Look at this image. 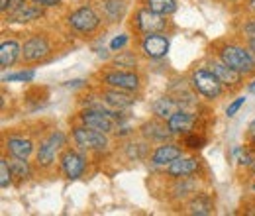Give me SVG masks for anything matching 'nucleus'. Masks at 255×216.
Listing matches in <instances>:
<instances>
[{
  "mask_svg": "<svg viewBox=\"0 0 255 216\" xmlns=\"http://www.w3.org/2000/svg\"><path fill=\"white\" fill-rule=\"evenodd\" d=\"M252 191H254V193H255V183H254V185H252Z\"/></svg>",
  "mask_w": 255,
  "mask_h": 216,
  "instance_id": "obj_40",
  "label": "nucleus"
},
{
  "mask_svg": "<svg viewBox=\"0 0 255 216\" xmlns=\"http://www.w3.org/2000/svg\"><path fill=\"white\" fill-rule=\"evenodd\" d=\"M32 2H37V4H41V6H45V8H49V6L59 4L61 0H32Z\"/></svg>",
  "mask_w": 255,
  "mask_h": 216,
  "instance_id": "obj_34",
  "label": "nucleus"
},
{
  "mask_svg": "<svg viewBox=\"0 0 255 216\" xmlns=\"http://www.w3.org/2000/svg\"><path fill=\"white\" fill-rule=\"evenodd\" d=\"M65 142H67V136L63 132L55 130L51 132L41 144H39V150H37V165L39 167H49L53 161H55V155L59 154V150H63Z\"/></svg>",
  "mask_w": 255,
  "mask_h": 216,
  "instance_id": "obj_7",
  "label": "nucleus"
},
{
  "mask_svg": "<svg viewBox=\"0 0 255 216\" xmlns=\"http://www.w3.org/2000/svg\"><path fill=\"white\" fill-rule=\"evenodd\" d=\"M248 10L255 14V0H248Z\"/></svg>",
  "mask_w": 255,
  "mask_h": 216,
  "instance_id": "obj_38",
  "label": "nucleus"
},
{
  "mask_svg": "<svg viewBox=\"0 0 255 216\" xmlns=\"http://www.w3.org/2000/svg\"><path fill=\"white\" fill-rule=\"evenodd\" d=\"M35 77V71H18V73H12V75H4V83H30Z\"/></svg>",
  "mask_w": 255,
  "mask_h": 216,
  "instance_id": "obj_27",
  "label": "nucleus"
},
{
  "mask_svg": "<svg viewBox=\"0 0 255 216\" xmlns=\"http://www.w3.org/2000/svg\"><path fill=\"white\" fill-rule=\"evenodd\" d=\"M135 63H137V57L133 55V51H122L120 49V53L114 57V65H118V67H135Z\"/></svg>",
  "mask_w": 255,
  "mask_h": 216,
  "instance_id": "obj_28",
  "label": "nucleus"
},
{
  "mask_svg": "<svg viewBox=\"0 0 255 216\" xmlns=\"http://www.w3.org/2000/svg\"><path fill=\"white\" fill-rule=\"evenodd\" d=\"M189 213L196 216H204V215H210L212 213V201L206 197V195H196L192 197L191 203L187 205Z\"/></svg>",
  "mask_w": 255,
  "mask_h": 216,
  "instance_id": "obj_23",
  "label": "nucleus"
},
{
  "mask_svg": "<svg viewBox=\"0 0 255 216\" xmlns=\"http://www.w3.org/2000/svg\"><path fill=\"white\" fill-rule=\"evenodd\" d=\"M183 108V102L181 100H177V98H173V96H159L153 104H151V110H153V114L161 118V120H167L171 114H175L177 110H181Z\"/></svg>",
  "mask_w": 255,
  "mask_h": 216,
  "instance_id": "obj_21",
  "label": "nucleus"
},
{
  "mask_svg": "<svg viewBox=\"0 0 255 216\" xmlns=\"http://www.w3.org/2000/svg\"><path fill=\"white\" fill-rule=\"evenodd\" d=\"M248 138L255 144V120H252V124L248 126Z\"/></svg>",
  "mask_w": 255,
  "mask_h": 216,
  "instance_id": "obj_35",
  "label": "nucleus"
},
{
  "mask_svg": "<svg viewBox=\"0 0 255 216\" xmlns=\"http://www.w3.org/2000/svg\"><path fill=\"white\" fill-rule=\"evenodd\" d=\"M230 2H236V0H230Z\"/></svg>",
  "mask_w": 255,
  "mask_h": 216,
  "instance_id": "obj_41",
  "label": "nucleus"
},
{
  "mask_svg": "<svg viewBox=\"0 0 255 216\" xmlns=\"http://www.w3.org/2000/svg\"><path fill=\"white\" fill-rule=\"evenodd\" d=\"M248 49L254 53V57H255V37H248Z\"/></svg>",
  "mask_w": 255,
  "mask_h": 216,
  "instance_id": "obj_36",
  "label": "nucleus"
},
{
  "mask_svg": "<svg viewBox=\"0 0 255 216\" xmlns=\"http://www.w3.org/2000/svg\"><path fill=\"white\" fill-rule=\"evenodd\" d=\"M22 55V47L16 39H8V41H2L0 45V65L6 69V67H12L16 59Z\"/></svg>",
  "mask_w": 255,
  "mask_h": 216,
  "instance_id": "obj_22",
  "label": "nucleus"
},
{
  "mask_svg": "<svg viewBox=\"0 0 255 216\" xmlns=\"http://www.w3.org/2000/svg\"><path fill=\"white\" fill-rule=\"evenodd\" d=\"M98 8H100V16L108 22H120L126 14V2L124 0H100Z\"/></svg>",
  "mask_w": 255,
  "mask_h": 216,
  "instance_id": "obj_20",
  "label": "nucleus"
},
{
  "mask_svg": "<svg viewBox=\"0 0 255 216\" xmlns=\"http://www.w3.org/2000/svg\"><path fill=\"white\" fill-rule=\"evenodd\" d=\"M143 6L161 16H171L177 12V0H143Z\"/></svg>",
  "mask_w": 255,
  "mask_h": 216,
  "instance_id": "obj_24",
  "label": "nucleus"
},
{
  "mask_svg": "<svg viewBox=\"0 0 255 216\" xmlns=\"http://www.w3.org/2000/svg\"><path fill=\"white\" fill-rule=\"evenodd\" d=\"M59 161H61V169H63L65 177L71 179V181L83 177V173L87 169V157L79 154V152H75V150H63Z\"/></svg>",
  "mask_w": 255,
  "mask_h": 216,
  "instance_id": "obj_11",
  "label": "nucleus"
},
{
  "mask_svg": "<svg viewBox=\"0 0 255 216\" xmlns=\"http://www.w3.org/2000/svg\"><path fill=\"white\" fill-rule=\"evenodd\" d=\"M248 169H250V173H252V175H254V177H255V157H254V159H252V163L248 165Z\"/></svg>",
  "mask_w": 255,
  "mask_h": 216,
  "instance_id": "obj_37",
  "label": "nucleus"
},
{
  "mask_svg": "<svg viewBox=\"0 0 255 216\" xmlns=\"http://www.w3.org/2000/svg\"><path fill=\"white\" fill-rule=\"evenodd\" d=\"M12 177H14V173L10 169V163H8L6 157H2L0 159V187L8 189V187L12 185Z\"/></svg>",
  "mask_w": 255,
  "mask_h": 216,
  "instance_id": "obj_26",
  "label": "nucleus"
},
{
  "mask_svg": "<svg viewBox=\"0 0 255 216\" xmlns=\"http://www.w3.org/2000/svg\"><path fill=\"white\" fill-rule=\"evenodd\" d=\"M147 154V144H128V155L131 159H143Z\"/></svg>",
  "mask_w": 255,
  "mask_h": 216,
  "instance_id": "obj_30",
  "label": "nucleus"
},
{
  "mask_svg": "<svg viewBox=\"0 0 255 216\" xmlns=\"http://www.w3.org/2000/svg\"><path fill=\"white\" fill-rule=\"evenodd\" d=\"M100 96L104 98V102L110 106V108H114V110H118V112H122V110H126L129 108L133 102H135V98H133V94H129L128 91H120V89H112V87H106Z\"/></svg>",
  "mask_w": 255,
  "mask_h": 216,
  "instance_id": "obj_14",
  "label": "nucleus"
},
{
  "mask_svg": "<svg viewBox=\"0 0 255 216\" xmlns=\"http://www.w3.org/2000/svg\"><path fill=\"white\" fill-rule=\"evenodd\" d=\"M4 148L12 157H20V159H28L33 154V142L24 136H10Z\"/></svg>",
  "mask_w": 255,
  "mask_h": 216,
  "instance_id": "obj_19",
  "label": "nucleus"
},
{
  "mask_svg": "<svg viewBox=\"0 0 255 216\" xmlns=\"http://www.w3.org/2000/svg\"><path fill=\"white\" fill-rule=\"evenodd\" d=\"M244 104H246V96H240V98H236L232 104H228V108H226V114H228L230 118H232V116H236V114H238V110H240Z\"/></svg>",
  "mask_w": 255,
  "mask_h": 216,
  "instance_id": "obj_32",
  "label": "nucleus"
},
{
  "mask_svg": "<svg viewBox=\"0 0 255 216\" xmlns=\"http://www.w3.org/2000/svg\"><path fill=\"white\" fill-rule=\"evenodd\" d=\"M139 49L149 59H161L169 51V37L165 33H145L139 41Z\"/></svg>",
  "mask_w": 255,
  "mask_h": 216,
  "instance_id": "obj_9",
  "label": "nucleus"
},
{
  "mask_svg": "<svg viewBox=\"0 0 255 216\" xmlns=\"http://www.w3.org/2000/svg\"><path fill=\"white\" fill-rule=\"evenodd\" d=\"M218 57L236 71H240L244 77L255 75V57L254 53L248 49V45L240 43H222L218 49Z\"/></svg>",
  "mask_w": 255,
  "mask_h": 216,
  "instance_id": "obj_1",
  "label": "nucleus"
},
{
  "mask_svg": "<svg viewBox=\"0 0 255 216\" xmlns=\"http://www.w3.org/2000/svg\"><path fill=\"white\" fill-rule=\"evenodd\" d=\"M254 20H255V18H254Z\"/></svg>",
  "mask_w": 255,
  "mask_h": 216,
  "instance_id": "obj_42",
  "label": "nucleus"
},
{
  "mask_svg": "<svg viewBox=\"0 0 255 216\" xmlns=\"http://www.w3.org/2000/svg\"><path fill=\"white\" fill-rule=\"evenodd\" d=\"M181 155H183V150H181L177 144L163 142L161 146H157V148L151 152V163H153V165H159V167H167L169 163H173V161L179 159Z\"/></svg>",
  "mask_w": 255,
  "mask_h": 216,
  "instance_id": "obj_15",
  "label": "nucleus"
},
{
  "mask_svg": "<svg viewBox=\"0 0 255 216\" xmlns=\"http://www.w3.org/2000/svg\"><path fill=\"white\" fill-rule=\"evenodd\" d=\"M26 0H0V12L2 14H12L16 12Z\"/></svg>",
  "mask_w": 255,
  "mask_h": 216,
  "instance_id": "obj_31",
  "label": "nucleus"
},
{
  "mask_svg": "<svg viewBox=\"0 0 255 216\" xmlns=\"http://www.w3.org/2000/svg\"><path fill=\"white\" fill-rule=\"evenodd\" d=\"M128 39H129V37H128V33H120V35H116V37L110 41V49H112V51H120V49L128 43Z\"/></svg>",
  "mask_w": 255,
  "mask_h": 216,
  "instance_id": "obj_33",
  "label": "nucleus"
},
{
  "mask_svg": "<svg viewBox=\"0 0 255 216\" xmlns=\"http://www.w3.org/2000/svg\"><path fill=\"white\" fill-rule=\"evenodd\" d=\"M43 8L45 6H41V4L30 0V2H24L16 12L8 14V18H10V22H20V24L32 22V20H39L43 16Z\"/></svg>",
  "mask_w": 255,
  "mask_h": 216,
  "instance_id": "obj_18",
  "label": "nucleus"
},
{
  "mask_svg": "<svg viewBox=\"0 0 255 216\" xmlns=\"http://www.w3.org/2000/svg\"><path fill=\"white\" fill-rule=\"evenodd\" d=\"M250 93L255 94V81H254V83H252V85H250Z\"/></svg>",
  "mask_w": 255,
  "mask_h": 216,
  "instance_id": "obj_39",
  "label": "nucleus"
},
{
  "mask_svg": "<svg viewBox=\"0 0 255 216\" xmlns=\"http://www.w3.org/2000/svg\"><path fill=\"white\" fill-rule=\"evenodd\" d=\"M100 81L104 83V87H112V89H120L128 93H135L141 87V79L137 73L133 71H124V69H110L104 71L100 75Z\"/></svg>",
  "mask_w": 255,
  "mask_h": 216,
  "instance_id": "obj_5",
  "label": "nucleus"
},
{
  "mask_svg": "<svg viewBox=\"0 0 255 216\" xmlns=\"http://www.w3.org/2000/svg\"><path fill=\"white\" fill-rule=\"evenodd\" d=\"M49 51H51L49 41H47L43 35H32V37L24 43V47H22V57H24L26 63H33V61L43 59Z\"/></svg>",
  "mask_w": 255,
  "mask_h": 216,
  "instance_id": "obj_12",
  "label": "nucleus"
},
{
  "mask_svg": "<svg viewBox=\"0 0 255 216\" xmlns=\"http://www.w3.org/2000/svg\"><path fill=\"white\" fill-rule=\"evenodd\" d=\"M139 130H141V136H143L147 142H159V144H163V142H167V140L173 136V132L169 130L167 122H163L157 116H155L153 120L145 122Z\"/></svg>",
  "mask_w": 255,
  "mask_h": 216,
  "instance_id": "obj_13",
  "label": "nucleus"
},
{
  "mask_svg": "<svg viewBox=\"0 0 255 216\" xmlns=\"http://www.w3.org/2000/svg\"><path fill=\"white\" fill-rule=\"evenodd\" d=\"M208 69L220 79V83L226 89H230V91L238 89L242 85V81H244V75L240 71H236L234 67H230L228 63H224L220 57H216V59H212V61L208 63Z\"/></svg>",
  "mask_w": 255,
  "mask_h": 216,
  "instance_id": "obj_10",
  "label": "nucleus"
},
{
  "mask_svg": "<svg viewBox=\"0 0 255 216\" xmlns=\"http://www.w3.org/2000/svg\"><path fill=\"white\" fill-rule=\"evenodd\" d=\"M124 118V114H112V112H104V110H98V108H83L79 112V120L83 126H89L93 130L98 132H104V134H112L116 132L118 122Z\"/></svg>",
  "mask_w": 255,
  "mask_h": 216,
  "instance_id": "obj_3",
  "label": "nucleus"
},
{
  "mask_svg": "<svg viewBox=\"0 0 255 216\" xmlns=\"http://www.w3.org/2000/svg\"><path fill=\"white\" fill-rule=\"evenodd\" d=\"M133 24H135V28L141 31L143 35L145 33H163V31L167 30V16H161V14L143 6V8H139L135 12Z\"/></svg>",
  "mask_w": 255,
  "mask_h": 216,
  "instance_id": "obj_8",
  "label": "nucleus"
},
{
  "mask_svg": "<svg viewBox=\"0 0 255 216\" xmlns=\"http://www.w3.org/2000/svg\"><path fill=\"white\" fill-rule=\"evenodd\" d=\"M69 26L79 33H93V31L100 26L102 22V16L96 12L93 6L85 4V6H79L77 10H73L67 18Z\"/></svg>",
  "mask_w": 255,
  "mask_h": 216,
  "instance_id": "obj_6",
  "label": "nucleus"
},
{
  "mask_svg": "<svg viewBox=\"0 0 255 216\" xmlns=\"http://www.w3.org/2000/svg\"><path fill=\"white\" fill-rule=\"evenodd\" d=\"M73 142L79 150L83 152H106L108 146H110V140H108V134L104 132H98V130H93L89 126H75L73 132Z\"/></svg>",
  "mask_w": 255,
  "mask_h": 216,
  "instance_id": "obj_2",
  "label": "nucleus"
},
{
  "mask_svg": "<svg viewBox=\"0 0 255 216\" xmlns=\"http://www.w3.org/2000/svg\"><path fill=\"white\" fill-rule=\"evenodd\" d=\"M10 169H12V173H14V177H18V179H28V177H32V167H30V163H28V159H20V157H12L10 161Z\"/></svg>",
  "mask_w": 255,
  "mask_h": 216,
  "instance_id": "obj_25",
  "label": "nucleus"
},
{
  "mask_svg": "<svg viewBox=\"0 0 255 216\" xmlns=\"http://www.w3.org/2000/svg\"><path fill=\"white\" fill-rule=\"evenodd\" d=\"M200 167V161L196 157H179L175 159L173 163L167 165V175L175 177V179H181V177H191L192 173H196Z\"/></svg>",
  "mask_w": 255,
  "mask_h": 216,
  "instance_id": "obj_16",
  "label": "nucleus"
},
{
  "mask_svg": "<svg viewBox=\"0 0 255 216\" xmlns=\"http://www.w3.org/2000/svg\"><path fill=\"white\" fill-rule=\"evenodd\" d=\"M204 144H206V140H204L202 136H198V134H192V132L185 134V146H187L189 150H200Z\"/></svg>",
  "mask_w": 255,
  "mask_h": 216,
  "instance_id": "obj_29",
  "label": "nucleus"
},
{
  "mask_svg": "<svg viewBox=\"0 0 255 216\" xmlns=\"http://www.w3.org/2000/svg\"><path fill=\"white\" fill-rule=\"evenodd\" d=\"M165 122H167L169 130H171L173 134H189L192 130V126H194V122H196V118H194L192 112L181 108V110H177L175 114H171Z\"/></svg>",
  "mask_w": 255,
  "mask_h": 216,
  "instance_id": "obj_17",
  "label": "nucleus"
},
{
  "mask_svg": "<svg viewBox=\"0 0 255 216\" xmlns=\"http://www.w3.org/2000/svg\"><path fill=\"white\" fill-rule=\"evenodd\" d=\"M192 89L208 100H216L224 93V85L210 69H194L191 75Z\"/></svg>",
  "mask_w": 255,
  "mask_h": 216,
  "instance_id": "obj_4",
  "label": "nucleus"
}]
</instances>
